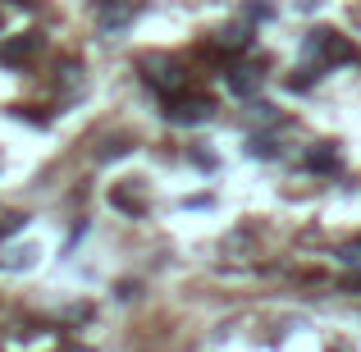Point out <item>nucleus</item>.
Masks as SVG:
<instances>
[{
	"instance_id": "obj_1",
	"label": "nucleus",
	"mask_w": 361,
	"mask_h": 352,
	"mask_svg": "<svg viewBox=\"0 0 361 352\" xmlns=\"http://www.w3.org/2000/svg\"><path fill=\"white\" fill-rule=\"evenodd\" d=\"M137 69H142V78L151 83V87L160 92V97H183V87H188V69L174 60V55H165V51H156V55H142L137 60Z\"/></svg>"
},
{
	"instance_id": "obj_2",
	"label": "nucleus",
	"mask_w": 361,
	"mask_h": 352,
	"mask_svg": "<svg viewBox=\"0 0 361 352\" xmlns=\"http://www.w3.org/2000/svg\"><path fill=\"white\" fill-rule=\"evenodd\" d=\"M307 60H316V69H325V64H353L357 46L343 32H334V28H316V32H307Z\"/></svg>"
},
{
	"instance_id": "obj_3",
	"label": "nucleus",
	"mask_w": 361,
	"mask_h": 352,
	"mask_svg": "<svg viewBox=\"0 0 361 352\" xmlns=\"http://www.w3.org/2000/svg\"><path fill=\"white\" fill-rule=\"evenodd\" d=\"M215 115V106L206 97H174L169 101V123H206Z\"/></svg>"
},
{
	"instance_id": "obj_4",
	"label": "nucleus",
	"mask_w": 361,
	"mask_h": 352,
	"mask_svg": "<svg viewBox=\"0 0 361 352\" xmlns=\"http://www.w3.org/2000/svg\"><path fill=\"white\" fill-rule=\"evenodd\" d=\"M37 51H42V37L37 32H18V37H9V42L0 46V64H27Z\"/></svg>"
},
{
	"instance_id": "obj_5",
	"label": "nucleus",
	"mask_w": 361,
	"mask_h": 352,
	"mask_svg": "<svg viewBox=\"0 0 361 352\" xmlns=\"http://www.w3.org/2000/svg\"><path fill=\"white\" fill-rule=\"evenodd\" d=\"M110 202L119 206V211H128V215H142L147 211V197L137 193V178H123V183L110 188Z\"/></svg>"
},
{
	"instance_id": "obj_6",
	"label": "nucleus",
	"mask_w": 361,
	"mask_h": 352,
	"mask_svg": "<svg viewBox=\"0 0 361 352\" xmlns=\"http://www.w3.org/2000/svg\"><path fill=\"white\" fill-rule=\"evenodd\" d=\"M261 83H265V69H256V64H243V69L229 73V87L238 92V97H252V92H261Z\"/></svg>"
},
{
	"instance_id": "obj_7",
	"label": "nucleus",
	"mask_w": 361,
	"mask_h": 352,
	"mask_svg": "<svg viewBox=\"0 0 361 352\" xmlns=\"http://www.w3.org/2000/svg\"><path fill=\"white\" fill-rule=\"evenodd\" d=\"M247 42H252V28L247 23H229V28L215 32V46H220V51H247Z\"/></svg>"
},
{
	"instance_id": "obj_8",
	"label": "nucleus",
	"mask_w": 361,
	"mask_h": 352,
	"mask_svg": "<svg viewBox=\"0 0 361 352\" xmlns=\"http://www.w3.org/2000/svg\"><path fill=\"white\" fill-rule=\"evenodd\" d=\"M220 256H224V261H247V256H252V238H247V233H229L220 243Z\"/></svg>"
},
{
	"instance_id": "obj_9",
	"label": "nucleus",
	"mask_w": 361,
	"mask_h": 352,
	"mask_svg": "<svg viewBox=\"0 0 361 352\" xmlns=\"http://www.w3.org/2000/svg\"><path fill=\"white\" fill-rule=\"evenodd\" d=\"M311 169H338V147L334 142H316V151L307 156Z\"/></svg>"
},
{
	"instance_id": "obj_10",
	"label": "nucleus",
	"mask_w": 361,
	"mask_h": 352,
	"mask_svg": "<svg viewBox=\"0 0 361 352\" xmlns=\"http://www.w3.org/2000/svg\"><path fill=\"white\" fill-rule=\"evenodd\" d=\"M128 18H133V5H128V0H115V5L101 9V28H106V32H110V28H123Z\"/></svg>"
},
{
	"instance_id": "obj_11",
	"label": "nucleus",
	"mask_w": 361,
	"mask_h": 352,
	"mask_svg": "<svg viewBox=\"0 0 361 352\" xmlns=\"http://www.w3.org/2000/svg\"><path fill=\"white\" fill-rule=\"evenodd\" d=\"M32 261H37V247H9V252H0V265H9V270H27Z\"/></svg>"
},
{
	"instance_id": "obj_12",
	"label": "nucleus",
	"mask_w": 361,
	"mask_h": 352,
	"mask_svg": "<svg viewBox=\"0 0 361 352\" xmlns=\"http://www.w3.org/2000/svg\"><path fill=\"white\" fill-rule=\"evenodd\" d=\"M247 119H252V123H279V110H274V106H265V101H252Z\"/></svg>"
},
{
	"instance_id": "obj_13",
	"label": "nucleus",
	"mask_w": 361,
	"mask_h": 352,
	"mask_svg": "<svg viewBox=\"0 0 361 352\" xmlns=\"http://www.w3.org/2000/svg\"><path fill=\"white\" fill-rule=\"evenodd\" d=\"M60 83H64V87H82V83H87V78H82V64L64 60V64H60Z\"/></svg>"
},
{
	"instance_id": "obj_14",
	"label": "nucleus",
	"mask_w": 361,
	"mask_h": 352,
	"mask_svg": "<svg viewBox=\"0 0 361 352\" xmlns=\"http://www.w3.org/2000/svg\"><path fill=\"white\" fill-rule=\"evenodd\" d=\"M338 261H343V265H353V270H361V238H353V243H343V247H338Z\"/></svg>"
},
{
	"instance_id": "obj_15",
	"label": "nucleus",
	"mask_w": 361,
	"mask_h": 352,
	"mask_svg": "<svg viewBox=\"0 0 361 352\" xmlns=\"http://www.w3.org/2000/svg\"><path fill=\"white\" fill-rule=\"evenodd\" d=\"M247 156H274V142L270 138H252L247 142Z\"/></svg>"
},
{
	"instance_id": "obj_16",
	"label": "nucleus",
	"mask_w": 361,
	"mask_h": 352,
	"mask_svg": "<svg viewBox=\"0 0 361 352\" xmlns=\"http://www.w3.org/2000/svg\"><path fill=\"white\" fill-rule=\"evenodd\" d=\"M247 14H252V18H270V14H274V5H265V0H256V5L247 9Z\"/></svg>"
},
{
	"instance_id": "obj_17",
	"label": "nucleus",
	"mask_w": 361,
	"mask_h": 352,
	"mask_svg": "<svg viewBox=\"0 0 361 352\" xmlns=\"http://www.w3.org/2000/svg\"><path fill=\"white\" fill-rule=\"evenodd\" d=\"M69 352H97V348H69Z\"/></svg>"
},
{
	"instance_id": "obj_18",
	"label": "nucleus",
	"mask_w": 361,
	"mask_h": 352,
	"mask_svg": "<svg viewBox=\"0 0 361 352\" xmlns=\"http://www.w3.org/2000/svg\"><path fill=\"white\" fill-rule=\"evenodd\" d=\"M0 220H5V215H0Z\"/></svg>"
}]
</instances>
